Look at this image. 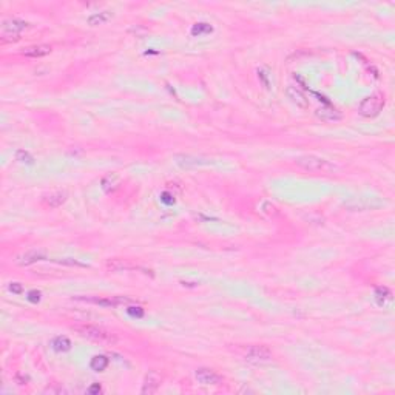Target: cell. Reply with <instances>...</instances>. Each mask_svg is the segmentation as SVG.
I'll return each mask as SVG.
<instances>
[{
  "label": "cell",
  "mask_w": 395,
  "mask_h": 395,
  "mask_svg": "<svg viewBox=\"0 0 395 395\" xmlns=\"http://www.w3.org/2000/svg\"><path fill=\"white\" fill-rule=\"evenodd\" d=\"M295 164L306 171L312 173H333L336 167L326 158H321L317 155H303L295 159Z\"/></svg>",
  "instance_id": "obj_1"
},
{
  "label": "cell",
  "mask_w": 395,
  "mask_h": 395,
  "mask_svg": "<svg viewBox=\"0 0 395 395\" xmlns=\"http://www.w3.org/2000/svg\"><path fill=\"white\" fill-rule=\"evenodd\" d=\"M73 330L82 336V338L91 340V341H99V343H113L116 338L114 335L103 328L93 326V324H80V326H74Z\"/></svg>",
  "instance_id": "obj_2"
},
{
  "label": "cell",
  "mask_w": 395,
  "mask_h": 395,
  "mask_svg": "<svg viewBox=\"0 0 395 395\" xmlns=\"http://www.w3.org/2000/svg\"><path fill=\"white\" fill-rule=\"evenodd\" d=\"M385 103H386L385 95L383 93H374V95H370L362 100L358 107V113L364 116V118H375L385 108Z\"/></svg>",
  "instance_id": "obj_3"
},
{
  "label": "cell",
  "mask_w": 395,
  "mask_h": 395,
  "mask_svg": "<svg viewBox=\"0 0 395 395\" xmlns=\"http://www.w3.org/2000/svg\"><path fill=\"white\" fill-rule=\"evenodd\" d=\"M385 205V201H381L377 196H362V198H354L352 201L346 202L344 207L349 208L352 212H366V210H377V208Z\"/></svg>",
  "instance_id": "obj_4"
},
{
  "label": "cell",
  "mask_w": 395,
  "mask_h": 395,
  "mask_svg": "<svg viewBox=\"0 0 395 395\" xmlns=\"http://www.w3.org/2000/svg\"><path fill=\"white\" fill-rule=\"evenodd\" d=\"M28 28V23L19 19H8L2 25V40L16 42L20 39V33Z\"/></svg>",
  "instance_id": "obj_5"
},
{
  "label": "cell",
  "mask_w": 395,
  "mask_h": 395,
  "mask_svg": "<svg viewBox=\"0 0 395 395\" xmlns=\"http://www.w3.org/2000/svg\"><path fill=\"white\" fill-rule=\"evenodd\" d=\"M76 301H82V303H90L96 306L103 307H118L122 304H130L132 299L127 296H74Z\"/></svg>",
  "instance_id": "obj_6"
},
{
  "label": "cell",
  "mask_w": 395,
  "mask_h": 395,
  "mask_svg": "<svg viewBox=\"0 0 395 395\" xmlns=\"http://www.w3.org/2000/svg\"><path fill=\"white\" fill-rule=\"evenodd\" d=\"M272 352L269 347L265 346H250L247 352H246V360L249 363L253 364H261V363H267L272 360Z\"/></svg>",
  "instance_id": "obj_7"
},
{
  "label": "cell",
  "mask_w": 395,
  "mask_h": 395,
  "mask_svg": "<svg viewBox=\"0 0 395 395\" xmlns=\"http://www.w3.org/2000/svg\"><path fill=\"white\" fill-rule=\"evenodd\" d=\"M195 378L204 386H215V385H219V383H223L221 375L216 374L213 369H208V367L198 369L195 372Z\"/></svg>",
  "instance_id": "obj_8"
},
{
  "label": "cell",
  "mask_w": 395,
  "mask_h": 395,
  "mask_svg": "<svg viewBox=\"0 0 395 395\" xmlns=\"http://www.w3.org/2000/svg\"><path fill=\"white\" fill-rule=\"evenodd\" d=\"M176 164L182 168H196V167H202L210 164V159H205L201 156H192V155H176L175 156Z\"/></svg>",
  "instance_id": "obj_9"
},
{
  "label": "cell",
  "mask_w": 395,
  "mask_h": 395,
  "mask_svg": "<svg viewBox=\"0 0 395 395\" xmlns=\"http://www.w3.org/2000/svg\"><path fill=\"white\" fill-rule=\"evenodd\" d=\"M286 96H287V99H290V102H292L294 105H296L298 108H301V110L309 108V99H307V96H306L304 93L301 91L298 87H295V85H289V87L286 88Z\"/></svg>",
  "instance_id": "obj_10"
},
{
  "label": "cell",
  "mask_w": 395,
  "mask_h": 395,
  "mask_svg": "<svg viewBox=\"0 0 395 395\" xmlns=\"http://www.w3.org/2000/svg\"><path fill=\"white\" fill-rule=\"evenodd\" d=\"M317 118L323 122H338L341 118H343V114L340 110H336L335 107H330V105H323L320 107L317 111Z\"/></svg>",
  "instance_id": "obj_11"
},
{
  "label": "cell",
  "mask_w": 395,
  "mask_h": 395,
  "mask_svg": "<svg viewBox=\"0 0 395 395\" xmlns=\"http://www.w3.org/2000/svg\"><path fill=\"white\" fill-rule=\"evenodd\" d=\"M159 386H161V375L158 372H155V370H150V372L144 378L141 392L142 394H148V395L155 394V392H158Z\"/></svg>",
  "instance_id": "obj_12"
},
{
  "label": "cell",
  "mask_w": 395,
  "mask_h": 395,
  "mask_svg": "<svg viewBox=\"0 0 395 395\" xmlns=\"http://www.w3.org/2000/svg\"><path fill=\"white\" fill-rule=\"evenodd\" d=\"M45 258H46V255H45V252H42V250H28V252H25V253L19 255L17 260H16V263H17L19 265H31V264L39 263V261H42V260H45Z\"/></svg>",
  "instance_id": "obj_13"
},
{
  "label": "cell",
  "mask_w": 395,
  "mask_h": 395,
  "mask_svg": "<svg viewBox=\"0 0 395 395\" xmlns=\"http://www.w3.org/2000/svg\"><path fill=\"white\" fill-rule=\"evenodd\" d=\"M68 199V193L64 190H57V192H51L48 195L43 196V204L50 208H57L61 207L62 204H65V201Z\"/></svg>",
  "instance_id": "obj_14"
},
{
  "label": "cell",
  "mask_w": 395,
  "mask_h": 395,
  "mask_svg": "<svg viewBox=\"0 0 395 395\" xmlns=\"http://www.w3.org/2000/svg\"><path fill=\"white\" fill-rule=\"evenodd\" d=\"M111 19H113V13L105 9V11H99V13L91 14L87 19V22H88L90 27H99V25H105V23H108Z\"/></svg>",
  "instance_id": "obj_15"
},
{
  "label": "cell",
  "mask_w": 395,
  "mask_h": 395,
  "mask_svg": "<svg viewBox=\"0 0 395 395\" xmlns=\"http://www.w3.org/2000/svg\"><path fill=\"white\" fill-rule=\"evenodd\" d=\"M51 46L50 45H33V46H28V48L23 50V56L27 57H33V59H37V57H43V56H48L51 53Z\"/></svg>",
  "instance_id": "obj_16"
},
{
  "label": "cell",
  "mask_w": 395,
  "mask_h": 395,
  "mask_svg": "<svg viewBox=\"0 0 395 395\" xmlns=\"http://www.w3.org/2000/svg\"><path fill=\"white\" fill-rule=\"evenodd\" d=\"M110 364V360L105 357V355H96L91 358L90 362V367L95 370V372H102V370H105Z\"/></svg>",
  "instance_id": "obj_17"
},
{
  "label": "cell",
  "mask_w": 395,
  "mask_h": 395,
  "mask_svg": "<svg viewBox=\"0 0 395 395\" xmlns=\"http://www.w3.org/2000/svg\"><path fill=\"white\" fill-rule=\"evenodd\" d=\"M51 347L57 352H66L71 349V341H69L66 336H56L51 340Z\"/></svg>",
  "instance_id": "obj_18"
},
{
  "label": "cell",
  "mask_w": 395,
  "mask_h": 395,
  "mask_svg": "<svg viewBox=\"0 0 395 395\" xmlns=\"http://www.w3.org/2000/svg\"><path fill=\"white\" fill-rule=\"evenodd\" d=\"M107 269L110 272H122V270H129L132 269V265L127 263L125 260H110L107 263Z\"/></svg>",
  "instance_id": "obj_19"
},
{
  "label": "cell",
  "mask_w": 395,
  "mask_h": 395,
  "mask_svg": "<svg viewBox=\"0 0 395 395\" xmlns=\"http://www.w3.org/2000/svg\"><path fill=\"white\" fill-rule=\"evenodd\" d=\"M258 208H260V213L265 215L267 218H275V216H278V213H280V212H278L276 205H273L269 201H263Z\"/></svg>",
  "instance_id": "obj_20"
},
{
  "label": "cell",
  "mask_w": 395,
  "mask_h": 395,
  "mask_svg": "<svg viewBox=\"0 0 395 395\" xmlns=\"http://www.w3.org/2000/svg\"><path fill=\"white\" fill-rule=\"evenodd\" d=\"M118 185H119V178L116 176V175H108L102 179V189L105 190L107 193L113 192L118 189Z\"/></svg>",
  "instance_id": "obj_21"
},
{
  "label": "cell",
  "mask_w": 395,
  "mask_h": 395,
  "mask_svg": "<svg viewBox=\"0 0 395 395\" xmlns=\"http://www.w3.org/2000/svg\"><path fill=\"white\" fill-rule=\"evenodd\" d=\"M213 31V28L208 25V23H196L192 28V34L195 37H201L205 36V34H210Z\"/></svg>",
  "instance_id": "obj_22"
},
{
  "label": "cell",
  "mask_w": 395,
  "mask_h": 395,
  "mask_svg": "<svg viewBox=\"0 0 395 395\" xmlns=\"http://www.w3.org/2000/svg\"><path fill=\"white\" fill-rule=\"evenodd\" d=\"M375 296H377V301H378V304L380 306H383L385 304V301L388 299V301H391V292L389 290L386 289V287H378L377 290H375Z\"/></svg>",
  "instance_id": "obj_23"
},
{
  "label": "cell",
  "mask_w": 395,
  "mask_h": 395,
  "mask_svg": "<svg viewBox=\"0 0 395 395\" xmlns=\"http://www.w3.org/2000/svg\"><path fill=\"white\" fill-rule=\"evenodd\" d=\"M57 264H64V265H69V267H87V264L80 263L77 260L73 258H62V260H54Z\"/></svg>",
  "instance_id": "obj_24"
},
{
  "label": "cell",
  "mask_w": 395,
  "mask_h": 395,
  "mask_svg": "<svg viewBox=\"0 0 395 395\" xmlns=\"http://www.w3.org/2000/svg\"><path fill=\"white\" fill-rule=\"evenodd\" d=\"M16 158H17V161H20V162H27V164H33V156H31L28 152H23V150H19V152L16 153Z\"/></svg>",
  "instance_id": "obj_25"
},
{
  "label": "cell",
  "mask_w": 395,
  "mask_h": 395,
  "mask_svg": "<svg viewBox=\"0 0 395 395\" xmlns=\"http://www.w3.org/2000/svg\"><path fill=\"white\" fill-rule=\"evenodd\" d=\"M127 312H129L132 317H136V318H141V317L144 315V309H142L141 306H136V307L133 306V307H129V309H127Z\"/></svg>",
  "instance_id": "obj_26"
},
{
  "label": "cell",
  "mask_w": 395,
  "mask_h": 395,
  "mask_svg": "<svg viewBox=\"0 0 395 395\" xmlns=\"http://www.w3.org/2000/svg\"><path fill=\"white\" fill-rule=\"evenodd\" d=\"M28 299L31 301V303H39V301H40V292H39V290H31V292H28Z\"/></svg>",
  "instance_id": "obj_27"
},
{
  "label": "cell",
  "mask_w": 395,
  "mask_h": 395,
  "mask_svg": "<svg viewBox=\"0 0 395 395\" xmlns=\"http://www.w3.org/2000/svg\"><path fill=\"white\" fill-rule=\"evenodd\" d=\"M9 290H11V292H14V294H22L23 292V287L19 283H13V284L9 286Z\"/></svg>",
  "instance_id": "obj_28"
},
{
  "label": "cell",
  "mask_w": 395,
  "mask_h": 395,
  "mask_svg": "<svg viewBox=\"0 0 395 395\" xmlns=\"http://www.w3.org/2000/svg\"><path fill=\"white\" fill-rule=\"evenodd\" d=\"M102 391V388L99 386V383H96V385H93L88 388V394H99Z\"/></svg>",
  "instance_id": "obj_29"
}]
</instances>
